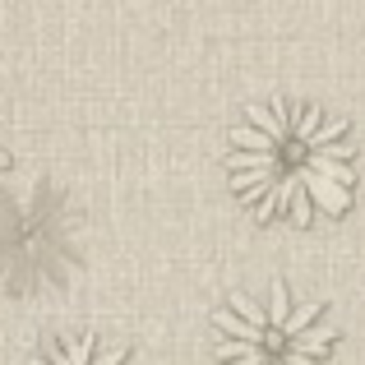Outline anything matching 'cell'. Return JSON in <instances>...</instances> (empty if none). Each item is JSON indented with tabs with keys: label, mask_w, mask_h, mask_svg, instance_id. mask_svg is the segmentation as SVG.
Masks as SVG:
<instances>
[{
	"label": "cell",
	"mask_w": 365,
	"mask_h": 365,
	"mask_svg": "<svg viewBox=\"0 0 365 365\" xmlns=\"http://www.w3.org/2000/svg\"><path fill=\"white\" fill-rule=\"evenodd\" d=\"M5 171H9V153L0 148V185H5Z\"/></svg>",
	"instance_id": "277c9868"
},
{
	"label": "cell",
	"mask_w": 365,
	"mask_h": 365,
	"mask_svg": "<svg viewBox=\"0 0 365 365\" xmlns=\"http://www.w3.org/2000/svg\"><path fill=\"white\" fill-rule=\"evenodd\" d=\"M222 167L259 222L310 227L314 217H342L356 199L351 125L301 98L245 107L227 134Z\"/></svg>",
	"instance_id": "6da1fadb"
},
{
	"label": "cell",
	"mask_w": 365,
	"mask_h": 365,
	"mask_svg": "<svg viewBox=\"0 0 365 365\" xmlns=\"http://www.w3.org/2000/svg\"><path fill=\"white\" fill-rule=\"evenodd\" d=\"M338 329L319 301H301L287 282L232 292L213 310L217 365H333Z\"/></svg>",
	"instance_id": "7a4b0ae2"
},
{
	"label": "cell",
	"mask_w": 365,
	"mask_h": 365,
	"mask_svg": "<svg viewBox=\"0 0 365 365\" xmlns=\"http://www.w3.org/2000/svg\"><path fill=\"white\" fill-rule=\"evenodd\" d=\"M28 365H134V356L116 342L98 338V333H74V338L42 347Z\"/></svg>",
	"instance_id": "3957f363"
}]
</instances>
